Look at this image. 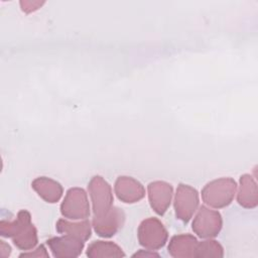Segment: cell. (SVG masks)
I'll return each instance as SVG.
<instances>
[{
    "mask_svg": "<svg viewBox=\"0 0 258 258\" xmlns=\"http://www.w3.org/2000/svg\"><path fill=\"white\" fill-rule=\"evenodd\" d=\"M61 215L70 220H85L90 216V204L86 191L81 187L70 188L60 205Z\"/></svg>",
    "mask_w": 258,
    "mask_h": 258,
    "instance_id": "cell-5",
    "label": "cell"
},
{
    "mask_svg": "<svg viewBox=\"0 0 258 258\" xmlns=\"http://www.w3.org/2000/svg\"><path fill=\"white\" fill-rule=\"evenodd\" d=\"M0 234L3 237L11 238L14 245L24 251L33 249L37 242V231L31 223V216L26 210L18 212L13 221L2 220L0 222Z\"/></svg>",
    "mask_w": 258,
    "mask_h": 258,
    "instance_id": "cell-1",
    "label": "cell"
},
{
    "mask_svg": "<svg viewBox=\"0 0 258 258\" xmlns=\"http://www.w3.org/2000/svg\"><path fill=\"white\" fill-rule=\"evenodd\" d=\"M222 225L223 220L219 212L202 206L194 218L191 228L199 237L208 239L216 237L220 233Z\"/></svg>",
    "mask_w": 258,
    "mask_h": 258,
    "instance_id": "cell-6",
    "label": "cell"
},
{
    "mask_svg": "<svg viewBox=\"0 0 258 258\" xmlns=\"http://www.w3.org/2000/svg\"><path fill=\"white\" fill-rule=\"evenodd\" d=\"M11 253V248L3 240L0 241V255L2 258H7Z\"/></svg>",
    "mask_w": 258,
    "mask_h": 258,
    "instance_id": "cell-20",
    "label": "cell"
},
{
    "mask_svg": "<svg viewBox=\"0 0 258 258\" xmlns=\"http://www.w3.org/2000/svg\"><path fill=\"white\" fill-rule=\"evenodd\" d=\"M19 257H30V258H33V257H36V258L44 257V258H48L49 254L47 253L45 247L43 245H40L36 249H34V250L30 251V252H24V253L20 254Z\"/></svg>",
    "mask_w": 258,
    "mask_h": 258,
    "instance_id": "cell-18",
    "label": "cell"
},
{
    "mask_svg": "<svg viewBox=\"0 0 258 258\" xmlns=\"http://www.w3.org/2000/svg\"><path fill=\"white\" fill-rule=\"evenodd\" d=\"M124 221V212L113 206L105 215L93 218V228L100 237L110 238L122 228Z\"/></svg>",
    "mask_w": 258,
    "mask_h": 258,
    "instance_id": "cell-8",
    "label": "cell"
},
{
    "mask_svg": "<svg viewBox=\"0 0 258 258\" xmlns=\"http://www.w3.org/2000/svg\"><path fill=\"white\" fill-rule=\"evenodd\" d=\"M133 257H159V254L153 252V250H140L139 252L135 253Z\"/></svg>",
    "mask_w": 258,
    "mask_h": 258,
    "instance_id": "cell-21",
    "label": "cell"
},
{
    "mask_svg": "<svg viewBox=\"0 0 258 258\" xmlns=\"http://www.w3.org/2000/svg\"><path fill=\"white\" fill-rule=\"evenodd\" d=\"M148 200L152 210L159 216H162L170 206L173 188L166 181H152L147 186Z\"/></svg>",
    "mask_w": 258,
    "mask_h": 258,
    "instance_id": "cell-9",
    "label": "cell"
},
{
    "mask_svg": "<svg viewBox=\"0 0 258 258\" xmlns=\"http://www.w3.org/2000/svg\"><path fill=\"white\" fill-rule=\"evenodd\" d=\"M86 254L90 258L125 256L122 249L117 244L110 241H94L89 245Z\"/></svg>",
    "mask_w": 258,
    "mask_h": 258,
    "instance_id": "cell-16",
    "label": "cell"
},
{
    "mask_svg": "<svg viewBox=\"0 0 258 258\" xmlns=\"http://www.w3.org/2000/svg\"><path fill=\"white\" fill-rule=\"evenodd\" d=\"M31 186L43 201L49 204L58 202L63 192L59 182L45 176L35 178L32 181Z\"/></svg>",
    "mask_w": 258,
    "mask_h": 258,
    "instance_id": "cell-13",
    "label": "cell"
},
{
    "mask_svg": "<svg viewBox=\"0 0 258 258\" xmlns=\"http://www.w3.org/2000/svg\"><path fill=\"white\" fill-rule=\"evenodd\" d=\"M42 4H43V2H38V1H21L20 2L22 11H24L26 13H30L32 11L37 10L38 7L41 6Z\"/></svg>",
    "mask_w": 258,
    "mask_h": 258,
    "instance_id": "cell-19",
    "label": "cell"
},
{
    "mask_svg": "<svg viewBox=\"0 0 258 258\" xmlns=\"http://www.w3.org/2000/svg\"><path fill=\"white\" fill-rule=\"evenodd\" d=\"M200 203L199 192L190 185L180 183L174 196V211L178 220L187 223L196 211Z\"/></svg>",
    "mask_w": 258,
    "mask_h": 258,
    "instance_id": "cell-7",
    "label": "cell"
},
{
    "mask_svg": "<svg viewBox=\"0 0 258 258\" xmlns=\"http://www.w3.org/2000/svg\"><path fill=\"white\" fill-rule=\"evenodd\" d=\"M237 201L245 209H254L258 205V188L255 179L250 174H243L240 177V185L237 194Z\"/></svg>",
    "mask_w": 258,
    "mask_h": 258,
    "instance_id": "cell-14",
    "label": "cell"
},
{
    "mask_svg": "<svg viewBox=\"0 0 258 258\" xmlns=\"http://www.w3.org/2000/svg\"><path fill=\"white\" fill-rule=\"evenodd\" d=\"M46 244L53 257L56 258L78 257L82 253L85 246L83 240L69 235L50 238L46 241Z\"/></svg>",
    "mask_w": 258,
    "mask_h": 258,
    "instance_id": "cell-10",
    "label": "cell"
},
{
    "mask_svg": "<svg viewBox=\"0 0 258 258\" xmlns=\"http://www.w3.org/2000/svg\"><path fill=\"white\" fill-rule=\"evenodd\" d=\"M115 194L117 198L126 204H134L145 196L143 185L130 176H119L115 181Z\"/></svg>",
    "mask_w": 258,
    "mask_h": 258,
    "instance_id": "cell-11",
    "label": "cell"
},
{
    "mask_svg": "<svg viewBox=\"0 0 258 258\" xmlns=\"http://www.w3.org/2000/svg\"><path fill=\"white\" fill-rule=\"evenodd\" d=\"M237 183L231 177H221L208 182L202 189V199L214 209L229 206L236 194Z\"/></svg>",
    "mask_w": 258,
    "mask_h": 258,
    "instance_id": "cell-2",
    "label": "cell"
},
{
    "mask_svg": "<svg viewBox=\"0 0 258 258\" xmlns=\"http://www.w3.org/2000/svg\"><path fill=\"white\" fill-rule=\"evenodd\" d=\"M198 240L190 234H179L173 236L168 244V253L174 258L197 257Z\"/></svg>",
    "mask_w": 258,
    "mask_h": 258,
    "instance_id": "cell-12",
    "label": "cell"
},
{
    "mask_svg": "<svg viewBox=\"0 0 258 258\" xmlns=\"http://www.w3.org/2000/svg\"><path fill=\"white\" fill-rule=\"evenodd\" d=\"M88 189L94 217H100L109 212L114 202L111 185L102 176L96 175L90 180Z\"/></svg>",
    "mask_w": 258,
    "mask_h": 258,
    "instance_id": "cell-4",
    "label": "cell"
},
{
    "mask_svg": "<svg viewBox=\"0 0 258 258\" xmlns=\"http://www.w3.org/2000/svg\"><path fill=\"white\" fill-rule=\"evenodd\" d=\"M223 256H224V249L218 241L211 240L210 238V240H206L198 243L197 257L221 258Z\"/></svg>",
    "mask_w": 258,
    "mask_h": 258,
    "instance_id": "cell-17",
    "label": "cell"
},
{
    "mask_svg": "<svg viewBox=\"0 0 258 258\" xmlns=\"http://www.w3.org/2000/svg\"><path fill=\"white\" fill-rule=\"evenodd\" d=\"M137 236L141 246L149 250H157L167 242L168 233L158 219L148 218L139 225Z\"/></svg>",
    "mask_w": 258,
    "mask_h": 258,
    "instance_id": "cell-3",
    "label": "cell"
},
{
    "mask_svg": "<svg viewBox=\"0 0 258 258\" xmlns=\"http://www.w3.org/2000/svg\"><path fill=\"white\" fill-rule=\"evenodd\" d=\"M55 229L59 234L69 235L84 242L91 237V224L88 220L81 222H71L64 219H59L56 222Z\"/></svg>",
    "mask_w": 258,
    "mask_h": 258,
    "instance_id": "cell-15",
    "label": "cell"
}]
</instances>
